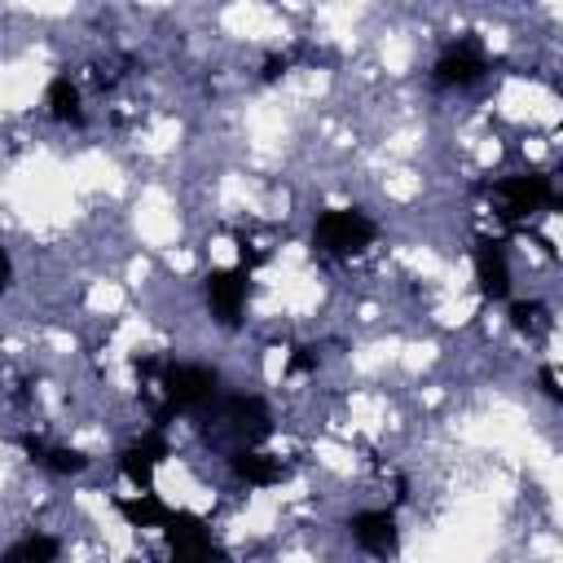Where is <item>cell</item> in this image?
I'll use <instances>...</instances> for the list:
<instances>
[{
	"label": "cell",
	"instance_id": "cell-19",
	"mask_svg": "<svg viewBox=\"0 0 563 563\" xmlns=\"http://www.w3.org/2000/svg\"><path fill=\"white\" fill-rule=\"evenodd\" d=\"M286 66H290L286 57H268V62H264V79H277V75L286 70Z\"/></svg>",
	"mask_w": 563,
	"mask_h": 563
},
{
	"label": "cell",
	"instance_id": "cell-8",
	"mask_svg": "<svg viewBox=\"0 0 563 563\" xmlns=\"http://www.w3.org/2000/svg\"><path fill=\"white\" fill-rule=\"evenodd\" d=\"M488 70H493V66H488V53L479 48V40H457V44H449V48L435 57L431 79H435V88H471V84H479Z\"/></svg>",
	"mask_w": 563,
	"mask_h": 563
},
{
	"label": "cell",
	"instance_id": "cell-11",
	"mask_svg": "<svg viewBox=\"0 0 563 563\" xmlns=\"http://www.w3.org/2000/svg\"><path fill=\"white\" fill-rule=\"evenodd\" d=\"M229 466L246 488H273L282 479H290V466L264 449H238V453H229Z\"/></svg>",
	"mask_w": 563,
	"mask_h": 563
},
{
	"label": "cell",
	"instance_id": "cell-9",
	"mask_svg": "<svg viewBox=\"0 0 563 563\" xmlns=\"http://www.w3.org/2000/svg\"><path fill=\"white\" fill-rule=\"evenodd\" d=\"M167 457H172V444H167V435L154 427V431H145L141 440H132V444L119 453V471L136 484V493H154V471H158Z\"/></svg>",
	"mask_w": 563,
	"mask_h": 563
},
{
	"label": "cell",
	"instance_id": "cell-3",
	"mask_svg": "<svg viewBox=\"0 0 563 563\" xmlns=\"http://www.w3.org/2000/svg\"><path fill=\"white\" fill-rule=\"evenodd\" d=\"M378 238V224L361 207H325L312 220V251L325 260H352L369 251Z\"/></svg>",
	"mask_w": 563,
	"mask_h": 563
},
{
	"label": "cell",
	"instance_id": "cell-18",
	"mask_svg": "<svg viewBox=\"0 0 563 563\" xmlns=\"http://www.w3.org/2000/svg\"><path fill=\"white\" fill-rule=\"evenodd\" d=\"M541 391H545L550 400H563V387H559V374H554L550 365H541Z\"/></svg>",
	"mask_w": 563,
	"mask_h": 563
},
{
	"label": "cell",
	"instance_id": "cell-5",
	"mask_svg": "<svg viewBox=\"0 0 563 563\" xmlns=\"http://www.w3.org/2000/svg\"><path fill=\"white\" fill-rule=\"evenodd\" d=\"M163 537H167V563H224V550L216 545L198 510H185V506L167 510Z\"/></svg>",
	"mask_w": 563,
	"mask_h": 563
},
{
	"label": "cell",
	"instance_id": "cell-16",
	"mask_svg": "<svg viewBox=\"0 0 563 563\" xmlns=\"http://www.w3.org/2000/svg\"><path fill=\"white\" fill-rule=\"evenodd\" d=\"M510 325H515L519 334H541V330L550 325V308L537 303V299H515V303H510Z\"/></svg>",
	"mask_w": 563,
	"mask_h": 563
},
{
	"label": "cell",
	"instance_id": "cell-2",
	"mask_svg": "<svg viewBox=\"0 0 563 563\" xmlns=\"http://www.w3.org/2000/svg\"><path fill=\"white\" fill-rule=\"evenodd\" d=\"M158 387H163V405L154 409V427L158 431L167 427L172 413H202V409H211L220 400V374L211 365H176V361H167Z\"/></svg>",
	"mask_w": 563,
	"mask_h": 563
},
{
	"label": "cell",
	"instance_id": "cell-13",
	"mask_svg": "<svg viewBox=\"0 0 563 563\" xmlns=\"http://www.w3.org/2000/svg\"><path fill=\"white\" fill-rule=\"evenodd\" d=\"M44 106L57 123H84V97H79V84L70 75H53L48 88H44Z\"/></svg>",
	"mask_w": 563,
	"mask_h": 563
},
{
	"label": "cell",
	"instance_id": "cell-1",
	"mask_svg": "<svg viewBox=\"0 0 563 563\" xmlns=\"http://www.w3.org/2000/svg\"><path fill=\"white\" fill-rule=\"evenodd\" d=\"M202 422V435L211 440V444H220V449H229V453H238V449H260L268 435H273V413H268V405L260 400V396H224L220 391V400L211 405V409H202L198 413Z\"/></svg>",
	"mask_w": 563,
	"mask_h": 563
},
{
	"label": "cell",
	"instance_id": "cell-12",
	"mask_svg": "<svg viewBox=\"0 0 563 563\" xmlns=\"http://www.w3.org/2000/svg\"><path fill=\"white\" fill-rule=\"evenodd\" d=\"M18 444H22V453L35 462V466H44L48 475H79V471H88V453H79V449H62V444H44L40 435H18Z\"/></svg>",
	"mask_w": 563,
	"mask_h": 563
},
{
	"label": "cell",
	"instance_id": "cell-4",
	"mask_svg": "<svg viewBox=\"0 0 563 563\" xmlns=\"http://www.w3.org/2000/svg\"><path fill=\"white\" fill-rule=\"evenodd\" d=\"M488 202L506 224H523L528 216L550 211L559 202V194L545 172H515V176H501L488 185Z\"/></svg>",
	"mask_w": 563,
	"mask_h": 563
},
{
	"label": "cell",
	"instance_id": "cell-20",
	"mask_svg": "<svg viewBox=\"0 0 563 563\" xmlns=\"http://www.w3.org/2000/svg\"><path fill=\"white\" fill-rule=\"evenodd\" d=\"M13 282V264H9V255H4V246H0V290Z\"/></svg>",
	"mask_w": 563,
	"mask_h": 563
},
{
	"label": "cell",
	"instance_id": "cell-6",
	"mask_svg": "<svg viewBox=\"0 0 563 563\" xmlns=\"http://www.w3.org/2000/svg\"><path fill=\"white\" fill-rule=\"evenodd\" d=\"M246 290H251V273L246 268H211L207 273L202 295H207V312L216 317V325H224V330H238L242 325Z\"/></svg>",
	"mask_w": 563,
	"mask_h": 563
},
{
	"label": "cell",
	"instance_id": "cell-7",
	"mask_svg": "<svg viewBox=\"0 0 563 563\" xmlns=\"http://www.w3.org/2000/svg\"><path fill=\"white\" fill-rule=\"evenodd\" d=\"M347 537L369 554V559H396L400 550V528H396V506H374V510H356L347 515Z\"/></svg>",
	"mask_w": 563,
	"mask_h": 563
},
{
	"label": "cell",
	"instance_id": "cell-14",
	"mask_svg": "<svg viewBox=\"0 0 563 563\" xmlns=\"http://www.w3.org/2000/svg\"><path fill=\"white\" fill-rule=\"evenodd\" d=\"M114 510L128 528H163L172 506L158 501V493H132V497H114Z\"/></svg>",
	"mask_w": 563,
	"mask_h": 563
},
{
	"label": "cell",
	"instance_id": "cell-15",
	"mask_svg": "<svg viewBox=\"0 0 563 563\" xmlns=\"http://www.w3.org/2000/svg\"><path fill=\"white\" fill-rule=\"evenodd\" d=\"M57 554H62V541H57V537H48V532H26V537H18V541L0 554V563H57Z\"/></svg>",
	"mask_w": 563,
	"mask_h": 563
},
{
	"label": "cell",
	"instance_id": "cell-10",
	"mask_svg": "<svg viewBox=\"0 0 563 563\" xmlns=\"http://www.w3.org/2000/svg\"><path fill=\"white\" fill-rule=\"evenodd\" d=\"M471 260H475L479 295H484L488 303L506 299V295H510V260H506V242H501V238L479 233V238H475V246H471Z\"/></svg>",
	"mask_w": 563,
	"mask_h": 563
},
{
	"label": "cell",
	"instance_id": "cell-17",
	"mask_svg": "<svg viewBox=\"0 0 563 563\" xmlns=\"http://www.w3.org/2000/svg\"><path fill=\"white\" fill-rule=\"evenodd\" d=\"M317 361H321V356H317V347H308V343H303V347H295V352H290L286 374H312V369H317Z\"/></svg>",
	"mask_w": 563,
	"mask_h": 563
}]
</instances>
